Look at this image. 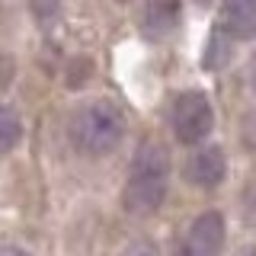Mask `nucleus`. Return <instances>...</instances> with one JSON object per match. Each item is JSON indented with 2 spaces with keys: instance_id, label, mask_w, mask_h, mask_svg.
<instances>
[{
  "instance_id": "1",
  "label": "nucleus",
  "mask_w": 256,
  "mask_h": 256,
  "mask_svg": "<svg viewBox=\"0 0 256 256\" xmlns=\"http://www.w3.org/2000/svg\"><path fill=\"white\" fill-rule=\"evenodd\" d=\"M170 189V154L160 141H144L132 157L128 166V180H125V192H122V205L128 214H148L160 212Z\"/></svg>"
},
{
  "instance_id": "2",
  "label": "nucleus",
  "mask_w": 256,
  "mask_h": 256,
  "mask_svg": "<svg viewBox=\"0 0 256 256\" xmlns=\"http://www.w3.org/2000/svg\"><path fill=\"white\" fill-rule=\"evenodd\" d=\"M70 141L80 154L86 157H102L122 141L125 134V116L116 102L109 100H93V102H84L74 118H70Z\"/></svg>"
},
{
  "instance_id": "3",
  "label": "nucleus",
  "mask_w": 256,
  "mask_h": 256,
  "mask_svg": "<svg viewBox=\"0 0 256 256\" xmlns=\"http://www.w3.org/2000/svg\"><path fill=\"white\" fill-rule=\"evenodd\" d=\"M214 128V112L205 93L186 90L173 102V134L182 144H202Z\"/></svg>"
},
{
  "instance_id": "4",
  "label": "nucleus",
  "mask_w": 256,
  "mask_h": 256,
  "mask_svg": "<svg viewBox=\"0 0 256 256\" xmlns=\"http://www.w3.org/2000/svg\"><path fill=\"white\" fill-rule=\"evenodd\" d=\"M224 246V218L221 212H202L189 221L180 240V256H221Z\"/></svg>"
},
{
  "instance_id": "5",
  "label": "nucleus",
  "mask_w": 256,
  "mask_h": 256,
  "mask_svg": "<svg viewBox=\"0 0 256 256\" xmlns=\"http://www.w3.org/2000/svg\"><path fill=\"white\" fill-rule=\"evenodd\" d=\"M182 20V0H148L141 13V36H148L150 42L173 36L176 26Z\"/></svg>"
},
{
  "instance_id": "6",
  "label": "nucleus",
  "mask_w": 256,
  "mask_h": 256,
  "mask_svg": "<svg viewBox=\"0 0 256 256\" xmlns=\"http://www.w3.org/2000/svg\"><path fill=\"white\" fill-rule=\"evenodd\" d=\"M186 176L192 186L198 189H214L224 182V176H228V157H224L221 148H202L196 150V154L189 157L186 164Z\"/></svg>"
},
{
  "instance_id": "7",
  "label": "nucleus",
  "mask_w": 256,
  "mask_h": 256,
  "mask_svg": "<svg viewBox=\"0 0 256 256\" xmlns=\"http://www.w3.org/2000/svg\"><path fill=\"white\" fill-rule=\"evenodd\" d=\"M218 26L224 36L246 42L256 36V0H221Z\"/></svg>"
},
{
  "instance_id": "8",
  "label": "nucleus",
  "mask_w": 256,
  "mask_h": 256,
  "mask_svg": "<svg viewBox=\"0 0 256 256\" xmlns=\"http://www.w3.org/2000/svg\"><path fill=\"white\" fill-rule=\"evenodd\" d=\"M22 138V122L13 109L0 106V150H10L16 148V141Z\"/></svg>"
},
{
  "instance_id": "9",
  "label": "nucleus",
  "mask_w": 256,
  "mask_h": 256,
  "mask_svg": "<svg viewBox=\"0 0 256 256\" xmlns=\"http://www.w3.org/2000/svg\"><path fill=\"white\" fill-rule=\"evenodd\" d=\"M122 256H160V250L154 244H148V240H138V244H132Z\"/></svg>"
},
{
  "instance_id": "10",
  "label": "nucleus",
  "mask_w": 256,
  "mask_h": 256,
  "mask_svg": "<svg viewBox=\"0 0 256 256\" xmlns=\"http://www.w3.org/2000/svg\"><path fill=\"white\" fill-rule=\"evenodd\" d=\"M0 256H32V253L22 246H0Z\"/></svg>"
},
{
  "instance_id": "11",
  "label": "nucleus",
  "mask_w": 256,
  "mask_h": 256,
  "mask_svg": "<svg viewBox=\"0 0 256 256\" xmlns=\"http://www.w3.org/2000/svg\"><path fill=\"white\" fill-rule=\"evenodd\" d=\"M237 256H256V246H244V250H237Z\"/></svg>"
},
{
  "instance_id": "12",
  "label": "nucleus",
  "mask_w": 256,
  "mask_h": 256,
  "mask_svg": "<svg viewBox=\"0 0 256 256\" xmlns=\"http://www.w3.org/2000/svg\"><path fill=\"white\" fill-rule=\"evenodd\" d=\"M253 86H256V68H253Z\"/></svg>"
},
{
  "instance_id": "13",
  "label": "nucleus",
  "mask_w": 256,
  "mask_h": 256,
  "mask_svg": "<svg viewBox=\"0 0 256 256\" xmlns=\"http://www.w3.org/2000/svg\"><path fill=\"white\" fill-rule=\"evenodd\" d=\"M118 4H125V0H118Z\"/></svg>"
}]
</instances>
